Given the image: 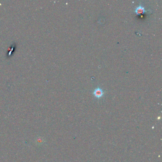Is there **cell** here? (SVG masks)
<instances>
[{
  "instance_id": "3957f363",
  "label": "cell",
  "mask_w": 162,
  "mask_h": 162,
  "mask_svg": "<svg viewBox=\"0 0 162 162\" xmlns=\"http://www.w3.org/2000/svg\"><path fill=\"white\" fill-rule=\"evenodd\" d=\"M36 142L37 144L40 145V144H42L44 142V139L40 137H39L37 138H36Z\"/></svg>"
},
{
  "instance_id": "6da1fadb",
  "label": "cell",
  "mask_w": 162,
  "mask_h": 162,
  "mask_svg": "<svg viewBox=\"0 0 162 162\" xmlns=\"http://www.w3.org/2000/svg\"><path fill=\"white\" fill-rule=\"evenodd\" d=\"M104 94V92L102 89L99 87L96 88L93 92V95L96 98H102Z\"/></svg>"
},
{
  "instance_id": "7a4b0ae2",
  "label": "cell",
  "mask_w": 162,
  "mask_h": 162,
  "mask_svg": "<svg viewBox=\"0 0 162 162\" xmlns=\"http://www.w3.org/2000/svg\"><path fill=\"white\" fill-rule=\"evenodd\" d=\"M135 12L137 15H141L146 12V11L145 10V8L143 6L140 5L135 8Z\"/></svg>"
}]
</instances>
